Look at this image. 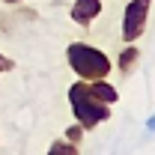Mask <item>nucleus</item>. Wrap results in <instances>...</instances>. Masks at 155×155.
Wrapping results in <instances>:
<instances>
[{
  "label": "nucleus",
  "mask_w": 155,
  "mask_h": 155,
  "mask_svg": "<svg viewBox=\"0 0 155 155\" xmlns=\"http://www.w3.org/2000/svg\"><path fill=\"white\" fill-rule=\"evenodd\" d=\"M69 104H72L75 122L84 125V131H93L96 125H101V122L110 119V104H104L101 98L93 96L90 81H81L78 78L75 84L69 87Z\"/></svg>",
  "instance_id": "f257e3e1"
},
{
  "label": "nucleus",
  "mask_w": 155,
  "mask_h": 155,
  "mask_svg": "<svg viewBox=\"0 0 155 155\" xmlns=\"http://www.w3.org/2000/svg\"><path fill=\"white\" fill-rule=\"evenodd\" d=\"M66 63H69V69H72L81 81L107 78L110 69H114L110 57H107L101 48L90 45V42H72V45L66 48Z\"/></svg>",
  "instance_id": "f03ea898"
},
{
  "label": "nucleus",
  "mask_w": 155,
  "mask_h": 155,
  "mask_svg": "<svg viewBox=\"0 0 155 155\" xmlns=\"http://www.w3.org/2000/svg\"><path fill=\"white\" fill-rule=\"evenodd\" d=\"M149 6L152 0H128L125 12H122V42H137L146 33V21H149Z\"/></svg>",
  "instance_id": "7ed1b4c3"
},
{
  "label": "nucleus",
  "mask_w": 155,
  "mask_h": 155,
  "mask_svg": "<svg viewBox=\"0 0 155 155\" xmlns=\"http://www.w3.org/2000/svg\"><path fill=\"white\" fill-rule=\"evenodd\" d=\"M69 15H72L75 24L90 27V24L101 15V0H75V3H72V9H69Z\"/></svg>",
  "instance_id": "20e7f679"
},
{
  "label": "nucleus",
  "mask_w": 155,
  "mask_h": 155,
  "mask_svg": "<svg viewBox=\"0 0 155 155\" xmlns=\"http://www.w3.org/2000/svg\"><path fill=\"white\" fill-rule=\"evenodd\" d=\"M137 63H140V48H134V42H125V48H122L119 57H116L119 75H131V72L137 69Z\"/></svg>",
  "instance_id": "39448f33"
},
{
  "label": "nucleus",
  "mask_w": 155,
  "mask_h": 155,
  "mask_svg": "<svg viewBox=\"0 0 155 155\" xmlns=\"http://www.w3.org/2000/svg\"><path fill=\"white\" fill-rule=\"evenodd\" d=\"M90 90H93V96L101 98L104 104H116V101H119V93H116L114 84H107V78H96V81H90Z\"/></svg>",
  "instance_id": "423d86ee"
},
{
  "label": "nucleus",
  "mask_w": 155,
  "mask_h": 155,
  "mask_svg": "<svg viewBox=\"0 0 155 155\" xmlns=\"http://www.w3.org/2000/svg\"><path fill=\"white\" fill-rule=\"evenodd\" d=\"M78 152H81V146L72 140H54L48 146V155H78Z\"/></svg>",
  "instance_id": "0eeeda50"
},
{
  "label": "nucleus",
  "mask_w": 155,
  "mask_h": 155,
  "mask_svg": "<svg viewBox=\"0 0 155 155\" xmlns=\"http://www.w3.org/2000/svg\"><path fill=\"white\" fill-rule=\"evenodd\" d=\"M81 137H84V125H81V122H75V125H69V128H66V140L78 143Z\"/></svg>",
  "instance_id": "6e6552de"
},
{
  "label": "nucleus",
  "mask_w": 155,
  "mask_h": 155,
  "mask_svg": "<svg viewBox=\"0 0 155 155\" xmlns=\"http://www.w3.org/2000/svg\"><path fill=\"white\" fill-rule=\"evenodd\" d=\"M12 69H15V60L6 57V54H0V75H3V72H12Z\"/></svg>",
  "instance_id": "1a4fd4ad"
},
{
  "label": "nucleus",
  "mask_w": 155,
  "mask_h": 155,
  "mask_svg": "<svg viewBox=\"0 0 155 155\" xmlns=\"http://www.w3.org/2000/svg\"><path fill=\"white\" fill-rule=\"evenodd\" d=\"M146 131H152V134H155V114L146 119Z\"/></svg>",
  "instance_id": "9d476101"
},
{
  "label": "nucleus",
  "mask_w": 155,
  "mask_h": 155,
  "mask_svg": "<svg viewBox=\"0 0 155 155\" xmlns=\"http://www.w3.org/2000/svg\"><path fill=\"white\" fill-rule=\"evenodd\" d=\"M6 6H18V3H24V0H3Z\"/></svg>",
  "instance_id": "9b49d317"
}]
</instances>
